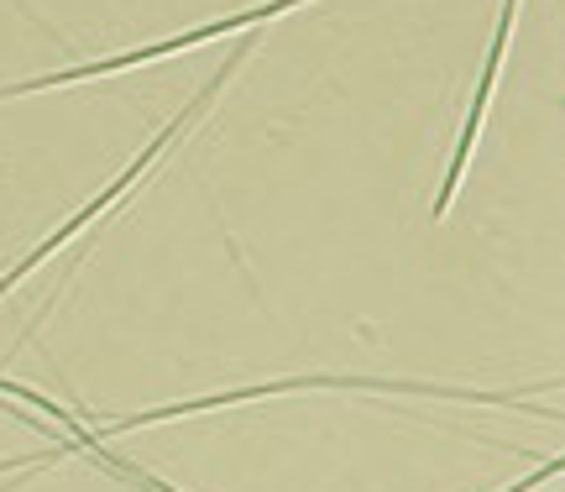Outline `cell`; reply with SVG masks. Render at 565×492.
<instances>
[{"label":"cell","mask_w":565,"mask_h":492,"mask_svg":"<svg viewBox=\"0 0 565 492\" xmlns=\"http://www.w3.org/2000/svg\"><path fill=\"white\" fill-rule=\"evenodd\" d=\"M513 21H519V0H503V11H498V32H492V47H487V63H482V79H477V95H471V105H466L461 142H456V158H450V173H445L440 194H435V205H429V215H435V221H445V215H450V205H456V189H461V179H466V163H471V152H477L487 100H492V89H498V74H503V58H508V38H513Z\"/></svg>","instance_id":"4"},{"label":"cell","mask_w":565,"mask_h":492,"mask_svg":"<svg viewBox=\"0 0 565 492\" xmlns=\"http://www.w3.org/2000/svg\"><path fill=\"white\" fill-rule=\"evenodd\" d=\"M408 393V398H445V404H498V409H519L524 393H477V388H435V383H398V377H356V372H303V377H278V383H252V388H231V393H204V398H183V404H162V409L147 414H126L116 425H100L89 430L79 414H68L63 430H74L84 451H100L105 440L131 430H147V425H168V419H189V414H210L225 409V404H257V398H282V393Z\"/></svg>","instance_id":"1"},{"label":"cell","mask_w":565,"mask_h":492,"mask_svg":"<svg viewBox=\"0 0 565 492\" xmlns=\"http://www.w3.org/2000/svg\"><path fill=\"white\" fill-rule=\"evenodd\" d=\"M252 47H257V32H242V47H236V53H231V58L221 63V68H215V79L204 84L200 95H194V100L183 105L179 116H173V121H168V131H162V137H152V142H147V152H137V158H131V168H126L121 179H116V184L110 189H100V194H95V200H89V205H79L74 210V215H68V221H63L58 231H53V236H47V242H38L32 246V252H26V257H21L17 267H6V272H0V299H6V293H11V288L21 284V278H26V272H38L42 263H47V257H58L63 246L74 242V236H79V231H89L95 226V221H100V215H110V210H116V200H126V194H131V189H137V179L141 173H152V168H158V158L162 152H168V147L179 142L183 131H189V126L200 121L204 110H210V105H215V95H221L225 84L236 79V68H242V58L246 53H252Z\"/></svg>","instance_id":"2"},{"label":"cell","mask_w":565,"mask_h":492,"mask_svg":"<svg viewBox=\"0 0 565 492\" xmlns=\"http://www.w3.org/2000/svg\"><path fill=\"white\" fill-rule=\"evenodd\" d=\"M63 456H95V451H84L79 440L68 435L63 446H53V451H42L38 461H63ZM38 461H21V456H6V461H0V477H21V472H26V467H38ZM95 461H100V456H95Z\"/></svg>","instance_id":"5"},{"label":"cell","mask_w":565,"mask_h":492,"mask_svg":"<svg viewBox=\"0 0 565 492\" xmlns=\"http://www.w3.org/2000/svg\"><path fill=\"white\" fill-rule=\"evenodd\" d=\"M303 0H257L246 11H231V17H215V21H200L189 32H173V38H158L147 47H126L116 58H89V63H74V68H58V74H38V79H21V84H6L0 100H21V95H42V89H63V84H84V79H105V74H126V68H141V63H158V58H173L183 47H200L210 38H231V32H257L263 21H278L282 11H294Z\"/></svg>","instance_id":"3"}]
</instances>
